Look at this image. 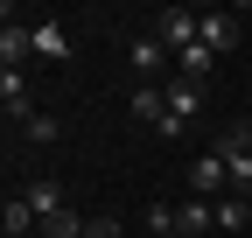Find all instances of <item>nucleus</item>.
I'll use <instances>...</instances> for the list:
<instances>
[{
	"label": "nucleus",
	"instance_id": "f257e3e1",
	"mask_svg": "<svg viewBox=\"0 0 252 238\" xmlns=\"http://www.w3.org/2000/svg\"><path fill=\"white\" fill-rule=\"evenodd\" d=\"M154 35L168 42V56H182V49L203 42V14L196 7H161V14H154Z\"/></svg>",
	"mask_w": 252,
	"mask_h": 238
},
{
	"label": "nucleus",
	"instance_id": "f03ea898",
	"mask_svg": "<svg viewBox=\"0 0 252 238\" xmlns=\"http://www.w3.org/2000/svg\"><path fill=\"white\" fill-rule=\"evenodd\" d=\"M126 63H133V77H147V84H154V77L168 70V42L147 28V35H133V42H126Z\"/></svg>",
	"mask_w": 252,
	"mask_h": 238
},
{
	"label": "nucleus",
	"instance_id": "7ed1b4c3",
	"mask_svg": "<svg viewBox=\"0 0 252 238\" xmlns=\"http://www.w3.org/2000/svg\"><path fill=\"white\" fill-rule=\"evenodd\" d=\"M224 189H231V168H224V154H203L196 168H189V196H210V203H217Z\"/></svg>",
	"mask_w": 252,
	"mask_h": 238
},
{
	"label": "nucleus",
	"instance_id": "20e7f679",
	"mask_svg": "<svg viewBox=\"0 0 252 238\" xmlns=\"http://www.w3.org/2000/svg\"><path fill=\"white\" fill-rule=\"evenodd\" d=\"M210 224H217V203H210V196H182V203H175V231H182V238H203Z\"/></svg>",
	"mask_w": 252,
	"mask_h": 238
},
{
	"label": "nucleus",
	"instance_id": "39448f33",
	"mask_svg": "<svg viewBox=\"0 0 252 238\" xmlns=\"http://www.w3.org/2000/svg\"><path fill=\"white\" fill-rule=\"evenodd\" d=\"M0 231L7 238H42V210L28 196H7V210H0Z\"/></svg>",
	"mask_w": 252,
	"mask_h": 238
},
{
	"label": "nucleus",
	"instance_id": "423d86ee",
	"mask_svg": "<svg viewBox=\"0 0 252 238\" xmlns=\"http://www.w3.org/2000/svg\"><path fill=\"white\" fill-rule=\"evenodd\" d=\"M203 49H217V56H231V49H238V14H224V7H210V14H203Z\"/></svg>",
	"mask_w": 252,
	"mask_h": 238
},
{
	"label": "nucleus",
	"instance_id": "0eeeda50",
	"mask_svg": "<svg viewBox=\"0 0 252 238\" xmlns=\"http://www.w3.org/2000/svg\"><path fill=\"white\" fill-rule=\"evenodd\" d=\"M203 112V84H189V77H175L168 84V119H175V126H189V119H196Z\"/></svg>",
	"mask_w": 252,
	"mask_h": 238
},
{
	"label": "nucleus",
	"instance_id": "6e6552de",
	"mask_svg": "<svg viewBox=\"0 0 252 238\" xmlns=\"http://www.w3.org/2000/svg\"><path fill=\"white\" fill-rule=\"evenodd\" d=\"M0 105H7V119H14V126L35 112V105H28V70H0Z\"/></svg>",
	"mask_w": 252,
	"mask_h": 238
},
{
	"label": "nucleus",
	"instance_id": "1a4fd4ad",
	"mask_svg": "<svg viewBox=\"0 0 252 238\" xmlns=\"http://www.w3.org/2000/svg\"><path fill=\"white\" fill-rule=\"evenodd\" d=\"M35 56L42 63H63V56H70V28L63 21H35Z\"/></svg>",
	"mask_w": 252,
	"mask_h": 238
},
{
	"label": "nucleus",
	"instance_id": "9d476101",
	"mask_svg": "<svg viewBox=\"0 0 252 238\" xmlns=\"http://www.w3.org/2000/svg\"><path fill=\"white\" fill-rule=\"evenodd\" d=\"M21 196H28V203H35V210H42V217H56V210H70V203H63V182H56V175H42V182H28Z\"/></svg>",
	"mask_w": 252,
	"mask_h": 238
},
{
	"label": "nucleus",
	"instance_id": "9b49d317",
	"mask_svg": "<svg viewBox=\"0 0 252 238\" xmlns=\"http://www.w3.org/2000/svg\"><path fill=\"white\" fill-rule=\"evenodd\" d=\"M217 224L224 231H252V196H217Z\"/></svg>",
	"mask_w": 252,
	"mask_h": 238
},
{
	"label": "nucleus",
	"instance_id": "f8f14e48",
	"mask_svg": "<svg viewBox=\"0 0 252 238\" xmlns=\"http://www.w3.org/2000/svg\"><path fill=\"white\" fill-rule=\"evenodd\" d=\"M21 140L49 147V140H56V119H49V112H28V119H21Z\"/></svg>",
	"mask_w": 252,
	"mask_h": 238
},
{
	"label": "nucleus",
	"instance_id": "ddd939ff",
	"mask_svg": "<svg viewBox=\"0 0 252 238\" xmlns=\"http://www.w3.org/2000/svg\"><path fill=\"white\" fill-rule=\"evenodd\" d=\"M175 231V203H147V238H168Z\"/></svg>",
	"mask_w": 252,
	"mask_h": 238
},
{
	"label": "nucleus",
	"instance_id": "4468645a",
	"mask_svg": "<svg viewBox=\"0 0 252 238\" xmlns=\"http://www.w3.org/2000/svg\"><path fill=\"white\" fill-rule=\"evenodd\" d=\"M84 238H126V231H119L112 217H91V224H84Z\"/></svg>",
	"mask_w": 252,
	"mask_h": 238
},
{
	"label": "nucleus",
	"instance_id": "2eb2a0df",
	"mask_svg": "<svg viewBox=\"0 0 252 238\" xmlns=\"http://www.w3.org/2000/svg\"><path fill=\"white\" fill-rule=\"evenodd\" d=\"M245 126H252V112H245Z\"/></svg>",
	"mask_w": 252,
	"mask_h": 238
},
{
	"label": "nucleus",
	"instance_id": "dca6fc26",
	"mask_svg": "<svg viewBox=\"0 0 252 238\" xmlns=\"http://www.w3.org/2000/svg\"><path fill=\"white\" fill-rule=\"evenodd\" d=\"M168 238H182V231H168Z\"/></svg>",
	"mask_w": 252,
	"mask_h": 238
}]
</instances>
